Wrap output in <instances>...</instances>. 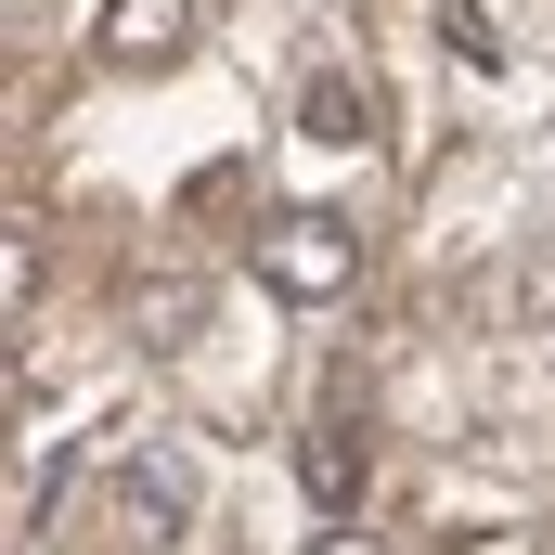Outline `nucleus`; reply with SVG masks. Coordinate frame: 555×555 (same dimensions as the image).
I'll use <instances>...</instances> for the list:
<instances>
[{
    "instance_id": "f257e3e1",
    "label": "nucleus",
    "mask_w": 555,
    "mask_h": 555,
    "mask_svg": "<svg viewBox=\"0 0 555 555\" xmlns=\"http://www.w3.org/2000/svg\"><path fill=\"white\" fill-rule=\"evenodd\" d=\"M259 284L272 297H349L362 284V233L336 220V207H284V220H259Z\"/></svg>"
},
{
    "instance_id": "f03ea898",
    "label": "nucleus",
    "mask_w": 555,
    "mask_h": 555,
    "mask_svg": "<svg viewBox=\"0 0 555 555\" xmlns=\"http://www.w3.org/2000/svg\"><path fill=\"white\" fill-rule=\"evenodd\" d=\"M104 530L130 555H168L194 530V452L181 439H130V465H117V504H104Z\"/></svg>"
},
{
    "instance_id": "39448f33",
    "label": "nucleus",
    "mask_w": 555,
    "mask_h": 555,
    "mask_svg": "<svg viewBox=\"0 0 555 555\" xmlns=\"http://www.w3.org/2000/svg\"><path fill=\"white\" fill-rule=\"evenodd\" d=\"M297 117H310V142H362V91H349V78H310Z\"/></svg>"
},
{
    "instance_id": "0eeeda50",
    "label": "nucleus",
    "mask_w": 555,
    "mask_h": 555,
    "mask_svg": "<svg viewBox=\"0 0 555 555\" xmlns=\"http://www.w3.org/2000/svg\"><path fill=\"white\" fill-rule=\"evenodd\" d=\"M310 555H401V543H375V530H323Z\"/></svg>"
},
{
    "instance_id": "20e7f679",
    "label": "nucleus",
    "mask_w": 555,
    "mask_h": 555,
    "mask_svg": "<svg viewBox=\"0 0 555 555\" xmlns=\"http://www.w3.org/2000/svg\"><path fill=\"white\" fill-rule=\"evenodd\" d=\"M297 491L323 504V530H349V504H362V426H310L297 439Z\"/></svg>"
},
{
    "instance_id": "7ed1b4c3",
    "label": "nucleus",
    "mask_w": 555,
    "mask_h": 555,
    "mask_svg": "<svg viewBox=\"0 0 555 555\" xmlns=\"http://www.w3.org/2000/svg\"><path fill=\"white\" fill-rule=\"evenodd\" d=\"M194 52V0H104V65H181Z\"/></svg>"
},
{
    "instance_id": "423d86ee",
    "label": "nucleus",
    "mask_w": 555,
    "mask_h": 555,
    "mask_svg": "<svg viewBox=\"0 0 555 555\" xmlns=\"http://www.w3.org/2000/svg\"><path fill=\"white\" fill-rule=\"evenodd\" d=\"M0 284H13V310L39 297V233H26V220H13V246H0Z\"/></svg>"
}]
</instances>
